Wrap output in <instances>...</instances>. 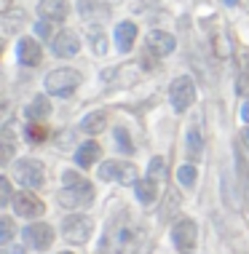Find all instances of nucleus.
I'll return each instance as SVG.
<instances>
[{"label": "nucleus", "instance_id": "f257e3e1", "mask_svg": "<svg viewBox=\"0 0 249 254\" xmlns=\"http://www.w3.org/2000/svg\"><path fill=\"white\" fill-rule=\"evenodd\" d=\"M62 182H65V190H62V195H59L62 203H67V206H83V203H88L94 198L91 182L83 180L81 174H75V171H65Z\"/></svg>", "mask_w": 249, "mask_h": 254}, {"label": "nucleus", "instance_id": "f03ea898", "mask_svg": "<svg viewBox=\"0 0 249 254\" xmlns=\"http://www.w3.org/2000/svg\"><path fill=\"white\" fill-rule=\"evenodd\" d=\"M105 246L110 254H134L140 249V233L131 225H113L105 236Z\"/></svg>", "mask_w": 249, "mask_h": 254}, {"label": "nucleus", "instance_id": "7ed1b4c3", "mask_svg": "<svg viewBox=\"0 0 249 254\" xmlns=\"http://www.w3.org/2000/svg\"><path fill=\"white\" fill-rule=\"evenodd\" d=\"M78 86H81V72L70 70V67L54 70V72H48V78H46V91L54 94V97H70Z\"/></svg>", "mask_w": 249, "mask_h": 254}, {"label": "nucleus", "instance_id": "20e7f679", "mask_svg": "<svg viewBox=\"0 0 249 254\" xmlns=\"http://www.w3.org/2000/svg\"><path fill=\"white\" fill-rule=\"evenodd\" d=\"M91 230H94V222L88 217H81V214H73L62 222V236L70 244H86L91 238Z\"/></svg>", "mask_w": 249, "mask_h": 254}, {"label": "nucleus", "instance_id": "39448f33", "mask_svg": "<svg viewBox=\"0 0 249 254\" xmlns=\"http://www.w3.org/2000/svg\"><path fill=\"white\" fill-rule=\"evenodd\" d=\"M99 180L105 182H123V185H137V169L129 166V163H121V161H105L99 166Z\"/></svg>", "mask_w": 249, "mask_h": 254}, {"label": "nucleus", "instance_id": "423d86ee", "mask_svg": "<svg viewBox=\"0 0 249 254\" xmlns=\"http://www.w3.org/2000/svg\"><path fill=\"white\" fill-rule=\"evenodd\" d=\"M169 97H171V105H174L177 113H185L193 105V99H196V86H193L190 78H177L169 88Z\"/></svg>", "mask_w": 249, "mask_h": 254}, {"label": "nucleus", "instance_id": "0eeeda50", "mask_svg": "<svg viewBox=\"0 0 249 254\" xmlns=\"http://www.w3.org/2000/svg\"><path fill=\"white\" fill-rule=\"evenodd\" d=\"M13 174H16V180L22 182L24 188H40V185H43V166H40L38 161H32V158L16 161Z\"/></svg>", "mask_w": 249, "mask_h": 254}, {"label": "nucleus", "instance_id": "6e6552de", "mask_svg": "<svg viewBox=\"0 0 249 254\" xmlns=\"http://www.w3.org/2000/svg\"><path fill=\"white\" fill-rule=\"evenodd\" d=\"M24 241L32 246V249L38 252H46L48 246L54 244V228L46 222H35L30 225V228H24Z\"/></svg>", "mask_w": 249, "mask_h": 254}, {"label": "nucleus", "instance_id": "1a4fd4ad", "mask_svg": "<svg viewBox=\"0 0 249 254\" xmlns=\"http://www.w3.org/2000/svg\"><path fill=\"white\" fill-rule=\"evenodd\" d=\"M171 241L179 252H190L196 246V222L193 219H179L171 228Z\"/></svg>", "mask_w": 249, "mask_h": 254}, {"label": "nucleus", "instance_id": "9d476101", "mask_svg": "<svg viewBox=\"0 0 249 254\" xmlns=\"http://www.w3.org/2000/svg\"><path fill=\"white\" fill-rule=\"evenodd\" d=\"M46 206L38 201L32 193H16L13 195V211H16L19 217H27V219H35L43 214Z\"/></svg>", "mask_w": 249, "mask_h": 254}, {"label": "nucleus", "instance_id": "9b49d317", "mask_svg": "<svg viewBox=\"0 0 249 254\" xmlns=\"http://www.w3.org/2000/svg\"><path fill=\"white\" fill-rule=\"evenodd\" d=\"M51 49L57 57H75V54L81 51V40L75 32L70 30H65V32H59L57 38H54V43H51Z\"/></svg>", "mask_w": 249, "mask_h": 254}, {"label": "nucleus", "instance_id": "f8f14e48", "mask_svg": "<svg viewBox=\"0 0 249 254\" xmlns=\"http://www.w3.org/2000/svg\"><path fill=\"white\" fill-rule=\"evenodd\" d=\"M174 38L169 35V32H161V30H153L148 35V51L156 54V57H169L171 51H174Z\"/></svg>", "mask_w": 249, "mask_h": 254}, {"label": "nucleus", "instance_id": "ddd939ff", "mask_svg": "<svg viewBox=\"0 0 249 254\" xmlns=\"http://www.w3.org/2000/svg\"><path fill=\"white\" fill-rule=\"evenodd\" d=\"M16 54H19V62H22V64L35 67L38 62H40V46H38V40L22 38V40H19V46H16Z\"/></svg>", "mask_w": 249, "mask_h": 254}, {"label": "nucleus", "instance_id": "4468645a", "mask_svg": "<svg viewBox=\"0 0 249 254\" xmlns=\"http://www.w3.org/2000/svg\"><path fill=\"white\" fill-rule=\"evenodd\" d=\"M38 11L40 16L51 19V22H62L67 16V11H70V5H67V0H40Z\"/></svg>", "mask_w": 249, "mask_h": 254}, {"label": "nucleus", "instance_id": "2eb2a0df", "mask_svg": "<svg viewBox=\"0 0 249 254\" xmlns=\"http://www.w3.org/2000/svg\"><path fill=\"white\" fill-rule=\"evenodd\" d=\"M137 40V24L134 22H121L115 27V46L118 51H129Z\"/></svg>", "mask_w": 249, "mask_h": 254}, {"label": "nucleus", "instance_id": "dca6fc26", "mask_svg": "<svg viewBox=\"0 0 249 254\" xmlns=\"http://www.w3.org/2000/svg\"><path fill=\"white\" fill-rule=\"evenodd\" d=\"M134 193L137 198L145 203V206H150V203H156V198H158V180L156 177H148V180H140L134 185Z\"/></svg>", "mask_w": 249, "mask_h": 254}, {"label": "nucleus", "instance_id": "f3484780", "mask_svg": "<svg viewBox=\"0 0 249 254\" xmlns=\"http://www.w3.org/2000/svg\"><path fill=\"white\" fill-rule=\"evenodd\" d=\"M24 115H27V121H40L43 123L48 115H51V102H48L46 97H35L30 105H27Z\"/></svg>", "mask_w": 249, "mask_h": 254}, {"label": "nucleus", "instance_id": "a211bd4d", "mask_svg": "<svg viewBox=\"0 0 249 254\" xmlns=\"http://www.w3.org/2000/svg\"><path fill=\"white\" fill-rule=\"evenodd\" d=\"M96 158H99V145H96V142H83V145L75 150V163L83 169L96 163Z\"/></svg>", "mask_w": 249, "mask_h": 254}, {"label": "nucleus", "instance_id": "6ab92c4d", "mask_svg": "<svg viewBox=\"0 0 249 254\" xmlns=\"http://www.w3.org/2000/svg\"><path fill=\"white\" fill-rule=\"evenodd\" d=\"M105 126H107V115L102 113V110L88 113L86 118L81 121V128H83L86 134H102V131H105Z\"/></svg>", "mask_w": 249, "mask_h": 254}, {"label": "nucleus", "instance_id": "aec40b11", "mask_svg": "<svg viewBox=\"0 0 249 254\" xmlns=\"http://www.w3.org/2000/svg\"><path fill=\"white\" fill-rule=\"evenodd\" d=\"M24 139L30 142V145H40V142L46 139V126L40 121H32L24 126Z\"/></svg>", "mask_w": 249, "mask_h": 254}, {"label": "nucleus", "instance_id": "412c9836", "mask_svg": "<svg viewBox=\"0 0 249 254\" xmlns=\"http://www.w3.org/2000/svg\"><path fill=\"white\" fill-rule=\"evenodd\" d=\"M78 11L83 13V16H107L110 8H105V5H99V3H94V0H81L78 3Z\"/></svg>", "mask_w": 249, "mask_h": 254}, {"label": "nucleus", "instance_id": "4be33fe9", "mask_svg": "<svg viewBox=\"0 0 249 254\" xmlns=\"http://www.w3.org/2000/svg\"><path fill=\"white\" fill-rule=\"evenodd\" d=\"M11 123H5L3 126V134H0V142H3V155H0V161L3 163H8L11 161V155H13V136H11Z\"/></svg>", "mask_w": 249, "mask_h": 254}, {"label": "nucleus", "instance_id": "5701e85b", "mask_svg": "<svg viewBox=\"0 0 249 254\" xmlns=\"http://www.w3.org/2000/svg\"><path fill=\"white\" fill-rule=\"evenodd\" d=\"M196 177H198V171L196 166H190V163H185V166H179L177 171V180L185 185V188H193V182H196Z\"/></svg>", "mask_w": 249, "mask_h": 254}, {"label": "nucleus", "instance_id": "b1692460", "mask_svg": "<svg viewBox=\"0 0 249 254\" xmlns=\"http://www.w3.org/2000/svg\"><path fill=\"white\" fill-rule=\"evenodd\" d=\"M188 153L193 158L201 155V134H198V128H190L188 131Z\"/></svg>", "mask_w": 249, "mask_h": 254}, {"label": "nucleus", "instance_id": "393cba45", "mask_svg": "<svg viewBox=\"0 0 249 254\" xmlns=\"http://www.w3.org/2000/svg\"><path fill=\"white\" fill-rule=\"evenodd\" d=\"M13 233H16V230H13V222H11V219H8V217H0V244L5 246V244L13 238Z\"/></svg>", "mask_w": 249, "mask_h": 254}, {"label": "nucleus", "instance_id": "a878e982", "mask_svg": "<svg viewBox=\"0 0 249 254\" xmlns=\"http://www.w3.org/2000/svg\"><path fill=\"white\" fill-rule=\"evenodd\" d=\"M115 142H118V150L121 153H134V145H131V139H129V134L123 131V128H115Z\"/></svg>", "mask_w": 249, "mask_h": 254}, {"label": "nucleus", "instance_id": "bb28decb", "mask_svg": "<svg viewBox=\"0 0 249 254\" xmlns=\"http://www.w3.org/2000/svg\"><path fill=\"white\" fill-rule=\"evenodd\" d=\"M164 171H166V166H164V158H153V161H150V169H148V177H156V180L161 182Z\"/></svg>", "mask_w": 249, "mask_h": 254}, {"label": "nucleus", "instance_id": "cd10ccee", "mask_svg": "<svg viewBox=\"0 0 249 254\" xmlns=\"http://www.w3.org/2000/svg\"><path fill=\"white\" fill-rule=\"evenodd\" d=\"M11 203V182L5 177H0V206H8Z\"/></svg>", "mask_w": 249, "mask_h": 254}, {"label": "nucleus", "instance_id": "c85d7f7f", "mask_svg": "<svg viewBox=\"0 0 249 254\" xmlns=\"http://www.w3.org/2000/svg\"><path fill=\"white\" fill-rule=\"evenodd\" d=\"M105 35H102L99 30H91V43H94V51L96 54H105L107 51V46H105V40H102Z\"/></svg>", "mask_w": 249, "mask_h": 254}, {"label": "nucleus", "instance_id": "c756f323", "mask_svg": "<svg viewBox=\"0 0 249 254\" xmlns=\"http://www.w3.org/2000/svg\"><path fill=\"white\" fill-rule=\"evenodd\" d=\"M35 32H38L40 38H48V35H51V24H48V22H38L35 24Z\"/></svg>", "mask_w": 249, "mask_h": 254}, {"label": "nucleus", "instance_id": "7c9ffc66", "mask_svg": "<svg viewBox=\"0 0 249 254\" xmlns=\"http://www.w3.org/2000/svg\"><path fill=\"white\" fill-rule=\"evenodd\" d=\"M236 91H239V94H247V91H249V78H247V75H244V78H241V80H239V86H236Z\"/></svg>", "mask_w": 249, "mask_h": 254}, {"label": "nucleus", "instance_id": "2f4dec72", "mask_svg": "<svg viewBox=\"0 0 249 254\" xmlns=\"http://www.w3.org/2000/svg\"><path fill=\"white\" fill-rule=\"evenodd\" d=\"M3 254H24V249L22 246H11V249H5Z\"/></svg>", "mask_w": 249, "mask_h": 254}, {"label": "nucleus", "instance_id": "473e14b6", "mask_svg": "<svg viewBox=\"0 0 249 254\" xmlns=\"http://www.w3.org/2000/svg\"><path fill=\"white\" fill-rule=\"evenodd\" d=\"M241 118H244V121L249 123V102H247V105H244V107H241Z\"/></svg>", "mask_w": 249, "mask_h": 254}, {"label": "nucleus", "instance_id": "72a5a7b5", "mask_svg": "<svg viewBox=\"0 0 249 254\" xmlns=\"http://www.w3.org/2000/svg\"><path fill=\"white\" fill-rule=\"evenodd\" d=\"M241 142H244L247 150H249V128H244V134H241Z\"/></svg>", "mask_w": 249, "mask_h": 254}, {"label": "nucleus", "instance_id": "f704fd0d", "mask_svg": "<svg viewBox=\"0 0 249 254\" xmlns=\"http://www.w3.org/2000/svg\"><path fill=\"white\" fill-rule=\"evenodd\" d=\"M223 3H225V5H236L239 0H223Z\"/></svg>", "mask_w": 249, "mask_h": 254}, {"label": "nucleus", "instance_id": "c9c22d12", "mask_svg": "<svg viewBox=\"0 0 249 254\" xmlns=\"http://www.w3.org/2000/svg\"><path fill=\"white\" fill-rule=\"evenodd\" d=\"M62 254H73V252H62Z\"/></svg>", "mask_w": 249, "mask_h": 254}]
</instances>
